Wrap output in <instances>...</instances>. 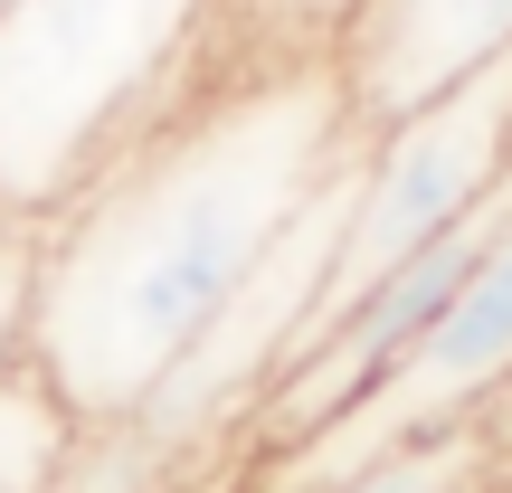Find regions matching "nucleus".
Listing matches in <instances>:
<instances>
[{
	"mask_svg": "<svg viewBox=\"0 0 512 493\" xmlns=\"http://www.w3.org/2000/svg\"><path fill=\"white\" fill-rule=\"evenodd\" d=\"M370 143L332 57L219 67L181 114L124 143L38 238L29 351L76 418H133L228 313L285 219Z\"/></svg>",
	"mask_w": 512,
	"mask_h": 493,
	"instance_id": "obj_1",
	"label": "nucleus"
},
{
	"mask_svg": "<svg viewBox=\"0 0 512 493\" xmlns=\"http://www.w3.org/2000/svg\"><path fill=\"white\" fill-rule=\"evenodd\" d=\"M219 76V0H10L0 10V219L48 228L124 143Z\"/></svg>",
	"mask_w": 512,
	"mask_h": 493,
	"instance_id": "obj_2",
	"label": "nucleus"
},
{
	"mask_svg": "<svg viewBox=\"0 0 512 493\" xmlns=\"http://www.w3.org/2000/svg\"><path fill=\"white\" fill-rule=\"evenodd\" d=\"M494 408H512V219H503V238L475 256L456 304L427 323V342L408 351L361 408H342V418L313 427L304 446L266 456V493H323L342 465L380 456V446L437 437V427H484Z\"/></svg>",
	"mask_w": 512,
	"mask_h": 493,
	"instance_id": "obj_3",
	"label": "nucleus"
},
{
	"mask_svg": "<svg viewBox=\"0 0 512 493\" xmlns=\"http://www.w3.org/2000/svg\"><path fill=\"white\" fill-rule=\"evenodd\" d=\"M503 48H512V0H361L332 67L351 86V114L380 133L418 114L427 95L465 86L475 67H494Z\"/></svg>",
	"mask_w": 512,
	"mask_h": 493,
	"instance_id": "obj_4",
	"label": "nucleus"
},
{
	"mask_svg": "<svg viewBox=\"0 0 512 493\" xmlns=\"http://www.w3.org/2000/svg\"><path fill=\"white\" fill-rule=\"evenodd\" d=\"M76 427H86V418L48 389V370L10 361V370H0V493H57Z\"/></svg>",
	"mask_w": 512,
	"mask_h": 493,
	"instance_id": "obj_5",
	"label": "nucleus"
},
{
	"mask_svg": "<svg viewBox=\"0 0 512 493\" xmlns=\"http://www.w3.org/2000/svg\"><path fill=\"white\" fill-rule=\"evenodd\" d=\"M494 465H503V437H484V427H437V437H408V446H380V456L342 465L323 493H484Z\"/></svg>",
	"mask_w": 512,
	"mask_h": 493,
	"instance_id": "obj_6",
	"label": "nucleus"
},
{
	"mask_svg": "<svg viewBox=\"0 0 512 493\" xmlns=\"http://www.w3.org/2000/svg\"><path fill=\"white\" fill-rule=\"evenodd\" d=\"M181 484L190 465L143 418H86L67 446V475H57V493H181Z\"/></svg>",
	"mask_w": 512,
	"mask_h": 493,
	"instance_id": "obj_7",
	"label": "nucleus"
},
{
	"mask_svg": "<svg viewBox=\"0 0 512 493\" xmlns=\"http://www.w3.org/2000/svg\"><path fill=\"white\" fill-rule=\"evenodd\" d=\"M361 0H219V67L247 57H332Z\"/></svg>",
	"mask_w": 512,
	"mask_h": 493,
	"instance_id": "obj_8",
	"label": "nucleus"
},
{
	"mask_svg": "<svg viewBox=\"0 0 512 493\" xmlns=\"http://www.w3.org/2000/svg\"><path fill=\"white\" fill-rule=\"evenodd\" d=\"M29 275H38V238L0 228V370L29 351Z\"/></svg>",
	"mask_w": 512,
	"mask_h": 493,
	"instance_id": "obj_9",
	"label": "nucleus"
},
{
	"mask_svg": "<svg viewBox=\"0 0 512 493\" xmlns=\"http://www.w3.org/2000/svg\"><path fill=\"white\" fill-rule=\"evenodd\" d=\"M0 10H10V0H0Z\"/></svg>",
	"mask_w": 512,
	"mask_h": 493,
	"instance_id": "obj_10",
	"label": "nucleus"
},
{
	"mask_svg": "<svg viewBox=\"0 0 512 493\" xmlns=\"http://www.w3.org/2000/svg\"><path fill=\"white\" fill-rule=\"evenodd\" d=\"M0 228H10V219H0Z\"/></svg>",
	"mask_w": 512,
	"mask_h": 493,
	"instance_id": "obj_11",
	"label": "nucleus"
}]
</instances>
